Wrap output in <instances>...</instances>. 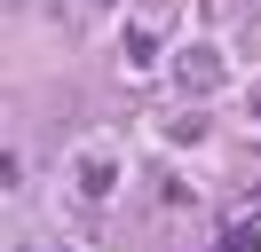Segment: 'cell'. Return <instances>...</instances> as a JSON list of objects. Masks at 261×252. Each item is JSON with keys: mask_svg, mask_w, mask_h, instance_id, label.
Segmentation results:
<instances>
[{"mask_svg": "<svg viewBox=\"0 0 261 252\" xmlns=\"http://www.w3.org/2000/svg\"><path fill=\"white\" fill-rule=\"evenodd\" d=\"M245 8H261V0H245Z\"/></svg>", "mask_w": 261, "mask_h": 252, "instance_id": "obj_5", "label": "cell"}, {"mask_svg": "<svg viewBox=\"0 0 261 252\" xmlns=\"http://www.w3.org/2000/svg\"><path fill=\"white\" fill-rule=\"evenodd\" d=\"M222 79H229V63L214 55V47H182V55H174V87H190V94H214Z\"/></svg>", "mask_w": 261, "mask_h": 252, "instance_id": "obj_1", "label": "cell"}, {"mask_svg": "<svg viewBox=\"0 0 261 252\" xmlns=\"http://www.w3.org/2000/svg\"><path fill=\"white\" fill-rule=\"evenodd\" d=\"M71 181H80V205H103V197L119 189V166H111V158H80Z\"/></svg>", "mask_w": 261, "mask_h": 252, "instance_id": "obj_2", "label": "cell"}, {"mask_svg": "<svg viewBox=\"0 0 261 252\" xmlns=\"http://www.w3.org/2000/svg\"><path fill=\"white\" fill-rule=\"evenodd\" d=\"M166 134H174V142H206V118H198V110H182V118H166Z\"/></svg>", "mask_w": 261, "mask_h": 252, "instance_id": "obj_3", "label": "cell"}, {"mask_svg": "<svg viewBox=\"0 0 261 252\" xmlns=\"http://www.w3.org/2000/svg\"><path fill=\"white\" fill-rule=\"evenodd\" d=\"M222 252H261V229H253V220H245V229H229V236H222Z\"/></svg>", "mask_w": 261, "mask_h": 252, "instance_id": "obj_4", "label": "cell"}]
</instances>
